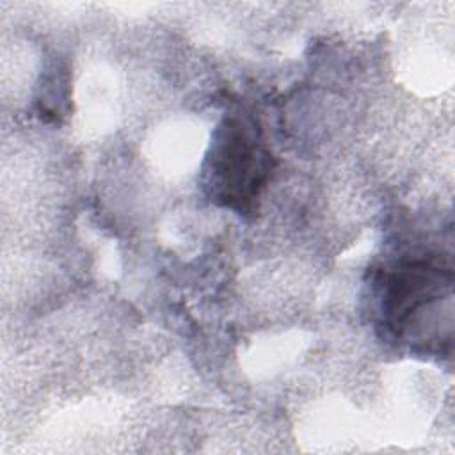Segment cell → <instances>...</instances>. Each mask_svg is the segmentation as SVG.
Listing matches in <instances>:
<instances>
[{
    "label": "cell",
    "mask_w": 455,
    "mask_h": 455,
    "mask_svg": "<svg viewBox=\"0 0 455 455\" xmlns=\"http://www.w3.org/2000/svg\"><path fill=\"white\" fill-rule=\"evenodd\" d=\"M451 268L434 258L402 259L379 279L386 332L402 343L441 348V307L451 300ZM448 343V341H446Z\"/></svg>",
    "instance_id": "6da1fadb"
},
{
    "label": "cell",
    "mask_w": 455,
    "mask_h": 455,
    "mask_svg": "<svg viewBox=\"0 0 455 455\" xmlns=\"http://www.w3.org/2000/svg\"><path fill=\"white\" fill-rule=\"evenodd\" d=\"M274 167L258 123L242 112L222 119L204 164V188L210 197L235 212L252 208Z\"/></svg>",
    "instance_id": "7a4b0ae2"
}]
</instances>
